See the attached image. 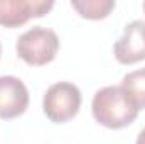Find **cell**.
<instances>
[{
	"label": "cell",
	"instance_id": "obj_1",
	"mask_svg": "<svg viewBox=\"0 0 145 144\" xmlns=\"http://www.w3.org/2000/svg\"><path fill=\"white\" fill-rule=\"evenodd\" d=\"M91 110L98 124L108 129H121L137 119L140 108L121 87H105L95 93Z\"/></svg>",
	"mask_w": 145,
	"mask_h": 144
},
{
	"label": "cell",
	"instance_id": "obj_2",
	"mask_svg": "<svg viewBox=\"0 0 145 144\" xmlns=\"http://www.w3.org/2000/svg\"><path fill=\"white\" fill-rule=\"evenodd\" d=\"M15 51L27 65L44 66L56 58L59 51V37L52 29L36 26L17 39Z\"/></svg>",
	"mask_w": 145,
	"mask_h": 144
},
{
	"label": "cell",
	"instance_id": "obj_3",
	"mask_svg": "<svg viewBox=\"0 0 145 144\" xmlns=\"http://www.w3.org/2000/svg\"><path fill=\"white\" fill-rule=\"evenodd\" d=\"M79 107H81V92L74 83L69 81H59L51 85L42 100V110L46 117L56 124L71 120L79 112Z\"/></svg>",
	"mask_w": 145,
	"mask_h": 144
},
{
	"label": "cell",
	"instance_id": "obj_4",
	"mask_svg": "<svg viewBox=\"0 0 145 144\" xmlns=\"http://www.w3.org/2000/svg\"><path fill=\"white\" fill-rule=\"evenodd\" d=\"M54 7L51 0H0V26L19 27L32 17H42Z\"/></svg>",
	"mask_w": 145,
	"mask_h": 144
},
{
	"label": "cell",
	"instance_id": "obj_5",
	"mask_svg": "<svg viewBox=\"0 0 145 144\" xmlns=\"http://www.w3.org/2000/svg\"><path fill=\"white\" fill-rule=\"evenodd\" d=\"M29 107V90L17 76H0V119H15Z\"/></svg>",
	"mask_w": 145,
	"mask_h": 144
},
{
	"label": "cell",
	"instance_id": "obj_6",
	"mask_svg": "<svg viewBox=\"0 0 145 144\" xmlns=\"http://www.w3.org/2000/svg\"><path fill=\"white\" fill-rule=\"evenodd\" d=\"M113 53L118 63L133 65L145 59V22L133 20L130 22L121 37L115 42Z\"/></svg>",
	"mask_w": 145,
	"mask_h": 144
},
{
	"label": "cell",
	"instance_id": "obj_7",
	"mask_svg": "<svg viewBox=\"0 0 145 144\" xmlns=\"http://www.w3.org/2000/svg\"><path fill=\"white\" fill-rule=\"evenodd\" d=\"M72 9L84 19L100 20L108 17L110 12L115 9L113 0H72Z\"/></svg>",
	"mask_w": 145,
	"mask_h": 144
},
{
	"label": "cell",
	"instance_id": "obj_8",
	"mask_svg": "<svg viewBox=\"0 0 145 144\" xmlns=\"http://www.w3.org/2000/svg\"><path fill=\"white\" fill-rule=\"evenodd\" d=\"M138 108H145V68L135 70L123 76L120 85Z\"/></svg>",
	"mask_w": 145,
	"mask_h": 144
},
{
	"label": "cell",
	"instance_id": "obj_9",
	"mask_svg": "<svg viewBox=\"0 0 145 144\" xmlns=\"http://www.w3.org/2000/svg\"><path fill=\"white\" fill-rule=\"evenodd\" d=\"M135 144H145V127H144V131L138 134V137H137V143Z\"/></svg>",
	"mask_w": 145,
	"mask_h": 144
},
{
	"label": "cell",
	"instance_id": "obj_10",
	"mask_svg": "<svg viewBox=\"0 0 145 144\" xmlns=\"http://www.w3.org/2000/svg\"><path fill=\"white\" fill-rule=\"evenodd\" d=\"M144 12H145V2H144Z\"/></svg>",
	"mask_w": 145,
	"mask_h": 144
},
{
	"label": "cell",
	"instance_id": "obj_11",
	"mask_svg": "<svg viewBox=\"0 0 145 144\" xmlns=\"http://www.w3.org/2000/svg\"><path fill=\"white\" fill-rule=\"evenodd\" d=\"M0 53H2V48H0Z\"/></svg>",
	"mask_w": 145,
	"mask_h": 144
}]
</instances>
